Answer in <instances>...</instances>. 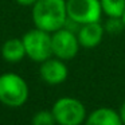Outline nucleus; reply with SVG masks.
I'll return each instance as SVG.
<instances>
[{
	"label": "nucleus",
	"mask_w": 125,
	"mask_h": 125,
	"mask_svg": "<svg viewBox=\"0 0 125 125\" xmlns=\"http://www.w3.org/2000/svg\"><path fill=\"white\" fill-rule=\"evenodd\" d=\"M32 23L36 28L52 34L67 23L66 0H36L32 6Z\"/></svg>",
	"instance_id": "obj_1"
},
{
	"label": "nucleus",
	"mask_w": 125,
	"mask_h": 125,
	"mask_svg": "<svg viewBox=\"0 0 125 125\" xmlns=\"http://www.w3.org/2000/svg\"><path fill=\"white\" fill-rule=\"evenodd\" d=\"M121 19H122V22H124V26H125V12H124V14H122Z\"/></svg>",
	"instance_id": "obj_16"
},
{
	"label": "nucleus",
	"mask_w": 125,
	"mask_h": 125,
	"mask_svg": "<svg viewBox=\"0 0 125 125\" xmlns=\"http://www.w3.org/2000/svg\"><path fill=\"white\" fill-rule=\"evenodd\" d=\"M51 47L52 57H57L62 61H70L78 54L81 44L73 30L62 27L51 34Z\"/></svg>",
	"instance_id": "obj_6"
},
{
	"label": "nucleus",
	"mask_w": 125,
	"mask_h": 125,
	"mask_svg": "<svg viewBox=\"0 0 125 125\" xmlns=\"http://www.w3.org/2000/svg\"><path fill=\"white\" fill-rule=\"evenodd\" d=\"M31 125H57L51 110H39L31 118Z\"/></svg>",
	"instance_id": "obj_12"
},
{
	"label": "nucleus",
	"mask_w": 125,
	"mask_h": 125,
	"mask_svg": "<svg viewBox=\"0 0 125 125\" xmlns=\"http://www.w3.org/2000/svg\"><path fill=\"white\" fill-rule=\"evenodd\" d=\"M30 89L22 75L16 73L0 74V102L8 108H20L28 100Z\"/></svg>",
	"instance_id": "obj_2"
},
{
	"label": "nucleus",
	"mask_w": 125,
	"mask_h": 125,
	"mask_svg": "<svg viewBox=\"0 0 125 125\" xmlns=\"http://www.w3.org/2000/svg\"><path fill=\"white\" fill-rule=\"evenodd\" d=\"M26 49V55L34 62H43L52 57L51 34L41 28H32L27 31L22 38Z\"/></svg>",
	"instance_id": "obj_4"
},
{
	"label": "nucleus",
	"mask_w": 125,
	"mask_h": 125,
	"mask_svg": "<svg viewBox=\"0 0 125 125\" xmlns=\"http://www.w3.org/2000/svg\"><path fill=\"white\" fill-rule=\"evenodd\" d=\"M85 125H124L118 112L112 108H97L85 120Z\"/></svg>",
	"instance_id": "obj_9"
},
{
	"label": "nucleus",
	"mask_w": 125,
	"mask_h": 125,
	"mask_svg": "<svg viewBox=\"0 0 125 125\" xmlns=\"http://www.w3.org/2000/svg\"><path fill=\"white\" fill-rule=\"evenodd\" d=\"M100 3L108 18H121L125 12V0H100Z\"/></svg>",
	"instance_id": "obj_11"
},
{
	"label": "nucleus",
	"mask_w": 125,
	"mask_h": 125,
	"mask_svg": "<svg viewBox=\"0 0 125 125\" xmlns=\"http://www.w3.org/2000/svg\"><path fill=\"white\" fill-rule=\"evenodd\" d=\"M57 125H82L87 114L85 105L74 97H61L51 108Z\"/></svg>",
	"instance_id": "obj_3"
},
{
	"label": "nucleus",
	"mask_w": 125,
	"mask_h": 125,
	"mask_svg": "<svg viewBox=\"0 0 125 125\" xmlns=\"http://www.w3.org/2000/svg\"><path fill=\"white\" fill-rule=\"evenodd\" d=\"M19 6H23V7H32L35 4L36 0H15Z\"/></svg>",
	"instance_id": "obj_14"
},
{
	"label": "nucleus",
	"mask_w": 125,
	"mask_h": 125,
	"mask_svg": "<svg viewBox=\"0 0 125 125\" xmlns=\"http://www.w3.org/2000/svg\"><path fill=\"white\" fill-rule=\"evenodd\" d=\"M1 57L6 62L10 63H18L23 59L26 55V49H24V43L22 39L19 38H11L8 41H6L1 46Z\"/></svg>",
	"instance_id": "obj_10"
},
{
	"label": "nucleus",
	"mask_w": 125,
	"mask_h": 125,
	"mask_svg": "<svg viewBox=\"0 0 125 125\" xmlns=\"http://www.w3.org/2000/svg\"><path fill=\"white\" fill-rule=\"evenodd\" d=\"M39 75H41L42 81L46 82L47 85H59L67 79L69 70L65 61L57 57H50L49 59L41 62Z\"/></svg>",
	"instance_id": "obj_7"
},
{
	"label": "nucleus",
	"mask_w": 125,
	"mask_h": 125,
	"mask_svg": "<svg viewBox=\"0 0 125 125\" xmlns=\"http://www.w3.org/2000/svg\"><path fill=\"white\" fill-rule=\"evenodd\" d=\"M104 28H105L106 32L112 34V35H116V34H120L124 30L125 26H124V22H122L121 18H108Z\"/></svg>",
	"instance_id": "obj_13"
},
{
	"label": "nucleus",
	"mask_w": 125,
	"mask_h": 125,
	"mask_svg": "<svg viewBox=\"0 0 125 125\" xmlns=\"http://www.w3.org/2000/svg\"><path fill=\"white\" fill-rule=\"evenodd\" d=\"M69 20L78 26L100 22L102 16L100 0H66Z\"/></svg>",
	"instance_id": "obj_5"
},
{
	"label": "nucleus",
	"mask_w": 125,
	"mask_h": 125,
	"mask_svg": "<svg viewBox=\"0 0 125 125\" xmlns=\"http://www.w3.org/2000/svg\"><path fill=\"white\" fill-rule=\"evenodd\" d=\"M105 28L100 22L86 23V24L79 26L77 31V36L81 47L83 49H94L102 42Z\"/></svg>",
	"instance_id": "obj_8"
},
{
	"label": "nucleus",
	"mask_w": 125,
	"mask_h": 125,
	"mask_svg": "<svg viewBox=\"0 0 125 125\" xmlns=\"http://www.w3.org/2000/svg\"><path fill=\"white\" fill-rule=\"evenodd\" d=\"M118 114H120V117H121L122 124L125 125V101L121 104V106H120V109H118Z\"/></svg>",
	"instance_id": "obj_15"
}]
</instances>
